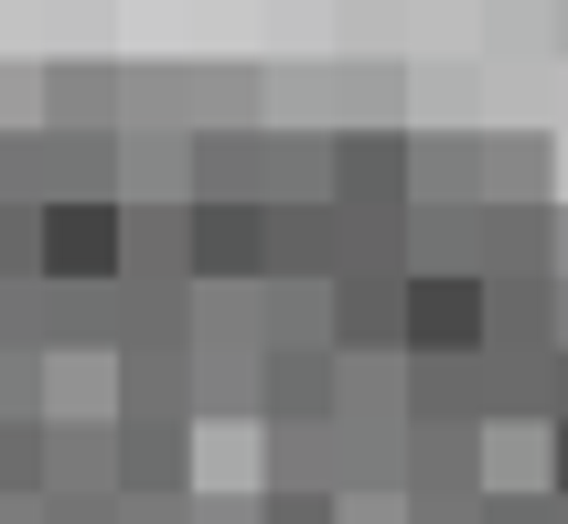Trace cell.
<instances>
[{
    "mask_svg": "<svg viewBox=\"0 0 568 524\" xmlns=\"http://www.w3.org/2000/svg\"><path fill=\"white\" fill-rule=\"evenodd\" d=\"M54 193H119V129H54L43 119V204Z\"/></svg>",
    "mask_w": 568,
    "mask_h": 524,
    "instance_id": "5",
    "label": "cell"
},
{
    "mask_svg": "<svg viewBox=\"0 0 568 524\" xmlns=\"http://www.w3.org/2000/svg\"><path fill=\"white\" fill-rule=\"evenodd\" d=\"M43 503L54 514H108L119 503V418L97 407L87 429H54L43 418Z\"/></svg>",
    "mask_w": 568,
    "mask_h": 524,
    "instance_id": "4",
    "label": "cell"
},
{
    "mask_svg": "<svg viewBox=\"0 0 568 524\" xmlns=\"http://www.w3.org/2000/svg\"><path fill=\"white\" fill-rule=\"evenodd\" d=\"M558 278H568V215H558Z\"/></svg>",
    "mask_w": 568,
    "mask_h": 524,
    "instance_id": "12",
    "label": "cell"
},
{
    "mask_svg": "<svg viewBox=\"0 0 568 524\" xmlns=\"http://www.w3.org/2000/svg\"><path fill=\"white\" fill-rule=\"evenodd\" d=\"M129 86H119V64H54L43 75V119L54 129H119Z\"/></svg>",
    "mask_w": 568,
    "mask_h": 524,
    "instance_id": "6",
    "label": "cell"
},
{
    "mask_svg": "<svg viewBox=\"0 0 568 524\" xmlns=\"http://www.w3.org/2000/svg\"><path fill=\"white\" fill-rule=\"evenodd\" d=\"M268 278V193H193V289Z\"/></svg>",
    "mask_w": 568,
    "mask_h": 524,
    "instance_id": "2",
    "label": "cell"
},
{
    "mask_svg": "<svg viewBox=\"0 0 568 524\" xmlns=\"http://www.w3.org/2000/svg\"><path fill=\"white\" fill-rule=\"evenodd\" d=\"M408 172H418V193H483V140L429 129V140H408Z\"/></svg>",
    "mask_w": 568,
    "mask_h": 524,
    "instance_id": "9",
    "label": "cell"
},
{
    "mask_svg": "<svg viewBox=\"0 0 568 524\" xmlns=\"http://www.w3.org/2000/svg\"><path fill=\"white\" fill-rule=\"evenodd\" d=\"M43 493V407H0V514Z\"/></svg>",
    "mask_w": 568,
    "mask_h": 524,
    "instance_id": "7",
    "label": "cell"
},
{
    "mask_svg": "<svg viewBox=\"0 0 568 524\" xmlns=\"http://www.w3.org/2000/svg\"><path fill=\"white\" fill-rule=\"evenodd\" d=\"M483 204H547V140H483Z\"/></svg>",
    "mask_w": 568,
    "mask_h": 524,
    "instance_id": "8",
    "label": "cell"
},
{
    "mask_svg": "<svg viewBox=\"0 0 568 524\" xmlns=\"http://www.w3.org/2000/svg\"><path fill=\"white\" fill-rule=\"evenodd\" d=\"M547 493H568V407L547 418Z\"/></svg>",
    "mask_w": 568,
    "mask_h": 524,
    "instance_id": "11",
    "label": "cell"
},
{
    "mask_svg": "<svg viewBox=\"0 0 568 524\" xmlns=\"http://www.w3.org/2000/svg\"><path fill=\"white\" fill-rule=\"evenodd\" d=\"M0 278H43V204L0 193Z\"/></svg>",
    "mask_w": 568,
    "mask_h": 524,
    "instance_id": "10",
    "label": "cell"
},
{
    "mask_svg": "<svg viewBox=\"0 0 568 524\" xmlns=\"http://www.w3.org/2000/svg\"><path fill=\"white\" fill-rule=\"evenodd\" d=\"M183 407H119V503L129 514H172L193 493V450H183Z\"/></svg>",
    "mask_w": 568,
    "mask_h": 524,
    "instance_id": "1",
    "label": "cell"
},
{
    "mask_svg": "<svg viewBox=\"0 0 568 524\" xmlns=\"http://www.w3.org/2000/svg\"><path fill=\"white\" fill-rule=\"evenodd\" d=\"M129 204L119 193H54L43 204V278H119Z\"/></svg>",
    "mask_w": 568,
    "mask_h": 524,
    "instance_id": "3",
    "label": "cell"
}]
</instances>
